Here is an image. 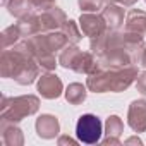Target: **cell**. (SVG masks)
Listing matches in <instances>:
<instances>
[{"label": "cell", "mask_w": 146, "mask_h": 146, "mask_svg": "<svg viewBox=\"0 0 146 146\" xmlns=\"http://www.w3.org/2000/svg\"><path fill=\"white\" fill-rule=\"evenodd\" d=\"M86 88H88V86H83L81 83H72V84H69L67 90L64 91L65 100H67L70 105H81V103L86 100V95H88Z\"/></svg>", "instance_id": "2e32d148"}, {"label": "cell", "mask_w": 146, "mask_h": 146, "mask_svg": "<svg viewBox=\"0 0 146 146\" xmlns=\"http://www.w3.org/2000/svg\"><path fill=\"white\" fill-rule=\"evenodd\" d=\"M38 91L46 100H55L64 93V84L57 74L46 72L41 78H38Z\"/></svg>", "instance_id": "52a82bcc"}, {"label": "cell", "mask_w": 146, "mask_h": 146, "mask_svg": "<svg viewBox=\"0 0 146 146\" xmlns=\"http://www.w3.org/2000/svg\"><path fill=\"white\" fill-rule=\"evenodd\" d=\"M40 69H41V67L38 65L36 58H26V60H23V62L17 65V69H16V72H14L12 79H14L17 84H23V86L31 84V83H35V81L38 79Z\"/></svg>", "instance_id": "ba28073f"}, {"label": "cell", "mask_w": 146, "mask_h": 146, "mask_svg": "<svg viewBox=\"0 0 146 146\" xmlns=\"http://www.w3.org/2000/svg\"><path fill=\"white\" fill-rule=\"evenodd\" d=\"M137 78V69L134 65L125 67H108L96 62V67L88 74L86 86L93 93H120L127 90L132 81Z\"/></svg>", "instance_id": "6da1fadb"}, {"label": "cell", "mask_w": 146, "mask_h": 146, "mask_svg": "<svg viewBox=\"0 0 146 146\" xmlns=\"http://www.w3.org/2000/svg\"><path fill=\"white\" fill-rule=\"evenodd\" d=\"M103 125H102V120L93 115V113H84L79 117L78 124H76V134H78V139L81 143H86V144H95L102 139V131Z\"/></svg>", "instance_id": "5b68a950"}, {"label": "cell", "mask_w": 146, "mask_h": 146, "mask_svg": "<svg viewBox=\"0 0 146 146\" xmlns=\"http://www.w3.org/2000/svg\"><path fill=\"white\" fill-rule=\"evenodd\" d=\"M0 132H2V141L5 146H23L24 144L23 131L16 124L0 122Z\"/></svg>", "instance_id": "4fadbf2b"}, {"label": "cell", "mask_w": 146, "mask_h": 146, "mask_svg": "<svg viewBox=\"0 0 146 146\" xmlns=\"http://www.w3.org/2000/svg\"><path fill=\"white\" fill-rule=\"evenodd\" d=\"M21 38H23V35H21V31H19L17 24L5 28V29L2 31V48H4V50H7L9 46H14L16 43H19V41H21Z\"/></svg>", "instance_id": "e0dca14e"}, {"label": "cell", "mask_w": 146, "mask_h": 146, "mask_svg": "<svg viewBox=\"0 0 146 146\" xmlns=\"http://www.w3.org/2000/svg\"><path fill=\"white\" fill-rule=\"evenodd\" d=\"M136 88H137V91L141 95L146 96V70L141 72V74H137V78H136Z\"/></svg>", "instance_id": "603a6c76"}, {"label": "cell", "mask_w": 146, "mask_h": 146, "mask_svg": "<svg viewBox=\"0 0 146 146\" xmlns=\"http://www.w3.org/2000/svg\"><path fill=\"white\" fill-rule=\"evenodd\" d=\"M62 31H64V35L67 36L69 43H72V45H78V43L81 41V38H83V31H79L76 21H70V19H69V21L64 24Z\"/></svg>", "instance_id": "d6986e66"}, {"label": "cell", "mask_w": 146, "mask_h": 146, "mask_svg": "<svg viewBox=\"0 0 146 146\" xmlns=\"http://www.w3.org/2000/svg\"><path fill=\"white\" fill-rule=\"evenodd\" d=\"M40 108V100L38 96L33 95H23L16 98L4 96L2 98V107H0V122H9V124H17L23 119L35 115Z\"/></svg>", "instance_id": "7a4b0ae2"}, {"label": "cell", "mask_w": 146, "mask_h": 146, "mask_svg": "<svg viewBox=\"0 0 146 146\" xmlns=\"http://www.w3.org/2000/svg\"><path fill=\"white\" fill-rule=\"evenodd\" d=\"M105 2H108V0H105Z\"/></svg>", "instance_id": "f546056e"}, {"label": "cell", "mask_w": 146, "mask_h": 146, "mask_svg": "<svg viewBox=\"0 0 146 146\" xmlns=\"http://www.w3.org/2000/svg\"><path fill=\"white\" fill-rule=\"evenodd\" d=\"M143 141L139 139V137H136V136H132V137H129V139H125V144H141Z\"/></svg>", "instance_id": "83f0119b"}, {"label": "cell", "mask_w": 146, "mask_h": 146, "mask_svg": "<svg viewBox=\"0 0 146 146\" xmlns=\"http://www.w3.org/2000/svg\"><path fill=\"white\" fill-rule=\"evenodd\" d=\"M29 40V45L33 48V53H35V58L40 57V55H45V53H55V52H62L67 45H69V40L67 36L64 35L62 29H57V31H43V33H38Z\"/></svg>", "instance_id": "277c9868"}, {"label": "cell", "mask_w": 146, "mask_h": 146, "mask_svg": "<svg viewBox=\"0 0 146 146\" xmlns=\"http://www.w3.org/2000/svg\"><path fill=\"white\" fill-rule=\"evenodd\" d=\"M31 2H33L35 9H36V11H40V12H43V11H48V9H52V7H55V0H31Z\"/></svg>", "instance_id": "7402d4cb"}, {"label": "cell", "mask_w": 146, "mask_h": 146, "mask_svg": "<svg viewBox=\"0 0 146 146\" xmlns=\"http://www.w3.org/2000/svg\"><path fill=\"white\" fill-rule=\"evenodd\" d=\"M79 26H81V31L83 35L90 36V38H95V36H100L102 33H105L108 28H107V23L105 19L93 12H83L81 17H79Z\"/></svg>", "instance_id": "9c48e42d"}, {"label": "cell", "mask_w": 146, "mask_h": 146, "mask_svg": "<svg viewBox=\"0 0 146 146\" xmlns=\"http://www.w3.org/2000/svg\"><path fill=\"white\" fill-rule=\"evenodd\" d=\"M125 31L144 35L146 33V12L141 9L129 11L125 17Z\"/></svg>", "instance_id": "5bb4252c"}, {"label": "cell", "mask_w": 146, "mask_h": 146, "mask_svg": "<svg viewBox=\"0 0 146 146\" xmlns=\"http://www.w3.org/2000/svg\"><path fill=\"white\" fill-rule=\"evenodd\" d=\"M139 65H143L144 69H146V45L143 46V50H141V55H139V62H137Z\"/></svg>", "instance_id": "484cf974"}, {"label": "cell", "mask_w": 146, "mask_h": 146, "mask_svg": "<svg viewBox=\"0 0 146 146\" xmlns=\"http://www.w3.org/2000/svg\"><path fill=\"white\" fill-rule=\"evenodd\" d=\"M36 62H38V65H40L43 70H46V72H52V70L57 67V60H55V55H53V53L40 55V57H36Z\"/></svg>", "instance_id": "ffe728a7"}, {"label": "cell", "mask_w": 146, "mask_h": 146, "mask_svg": "<svg viewBox=\"0 0 146 146\" xmlns=\"http://www.w3.org/2000/svg\"><path fill=\"white\" fill-rule=\"evenodd\" d=\"M9 2H11V0H2V5H5V7H7V4H9Z\"/></svg>", "instance_id": "f1b7e54d"}, {"label": "cell", "mask_w": 146, "mask_h": 146, "mask_svg": "<svg viewBox=\"0 0 146 146\" xmlns=\"http://www.w3.org/2000/svg\"><path fill=\"white\" fill-rule=\"evenodd\" d=\"M105 132L107 137H120V134L124 132V122L119 115H110L105 122Z\"/></svg>", "instance_id": "ac0fdd59"}, {"label": "cell", "mask_w": 146, "mask_h": 146, "mask_svg": "<svg viewBox=\"0 0 146 146\" xmlns=\"http://www.w3.org/2000/svg\"><path fill=\"white\" fill-rule=\"evenodd\" d=\"M7 9L17 19H23V17L35 14V5H33L31 0H11L7 4Z\"/></svg>", "instance_id": "9a60e30c"}, {"label": "cell", "mask_w": 146, "mask_h": 146, "mask_svg": "<svg viewBox=\"0 0 146 146\" xmlns=\"http://www.w3.org/2000/svg\"><path fill=\"white\" fill-rule=\"evenodd\" d=\"M58 144H60V146H62V144H72V146H76L78 141L72 139V137H69V136H60V137H58Z\"/></svg>", "instance_id": "d4e9b609"}, {"label": "cell", "mask_w": 146, "mask_h": 146, "mask_svg": "<svg viewBox=\"0 0 146 146\" xmlns=\"http://www.w3.org/2000/svg\"><path fill=\"white\" fill-rule=\"evenodd\" d=\"M36 132L43 139H53L60 132V122L55 115L43 113L36 119Z\"/></svg>", "instance_id": "8fae6325"}, {"label": "cell", "mask_w": 146, "mask_h": 146, "mask_svg": "<svg viewBox=\"0 0 146 146\" xmlns=\"http://www.w3.org/2000/svg\"><path fill=\"white\" fill-rule=\"evenodd\" d=\"M127 124L136 132L146 131V100H134L129 105Z\"/></svg>", "instance_id": "30bf717a"}, {"label": "cell", "mask_w": 146, "mask_h": 146, "mask_svg": "<svg viewBox=\"0 0 146 146\" xmlns=\"http://www.w3.org/2000/svg\"><path fill=\"white\" fill-rule=\"evenodd\" d=\"M38 21H40V29L43 33V31H57V29H62L64 24L69 19H67L65 12L55 5V7H52L48 11H43L41 14H38Z\"/></svg>", "instance_id": "8992f818"}, {"label": "cell", "mask_w": 146, "mask_h": 146, "mask_svg": "<svg viewBox=\"0 0 146 146\" xmlns=\"http://www.w3.org/2000/svg\"><path fill=\"white\" fill-rule=\"evenodd\" d=\"M137 0H108L107 4H119V5H124V7H132Z\"/></svg>", "instance_id": "cb8c5ba5"}, {"label": "cell", "mask_w": 146, "mask_h": 146, "mask_svg": "<svg viewBox=\"0 0 146 146\" xmlns=\"http://www.w3.org/2000/svg\"><path fill=\"white\" fill-rule=\"evenodd\" d=\"M102 17L105 19L108 29H119L124 24V9L119 4H107L102 9Z\"/></svg>", "instance_id": "7c38bea8"}, {"label": "cell", "mask_w": 146, "mask_h": 146, "mask_svg": "<svg viewBox=\"0 0 146 146\" xmlns=\"http://www.w3.org/2000/svg\"><path fill=\"white\" fill-rule=\"evenodd\" d=\"M103 144H120V141H119V137H107V139H103Z\"/></svg>", "instance_id": "4316f807"}, {"label": "cell", "mask_w": 146, "mask_h": 146, "mask_svg": "<svg viewBox=\"0 0 146 146\" xmlns=\"http://www.w3.org/2000/svg\"><path fill=\"white\" fill-rule=\"evenodd\" d=\"M144 2H146V0H144Z\"/></svg>", "instance_id": "4dcf8cb0"}, {"label": "cell", "mask_w": 146, "mask_h": 146, "mask_svg": "<svg viewBox=\"0 0 146 146\" xmlns=\"http://www.w3.org/2000/svg\"><path fill=\"white\" fill-rule=\"evenodd\" d=\"M78 4L83 12H96V11L103 9L105 0H78Z\"/></svg>", "instance_id": "44dd1931"}, {"label": "cell", "mask_w": 146, "mask_h": 146, "mask_svg": "<svg viewBox=\"0 0 146 146\" xmlns=\"http://www.w3.org/2000/svg\"><path fill=\"white\" fill-rule=\"evenodd\" d=\"M96 57L91 52H83L79 50L76 45L69 43L58 57V64L64 69H70L74 72H79V74H90V72L96 67Z\"/></svg>", "instance_id": "3957f363"}]
</instances>
